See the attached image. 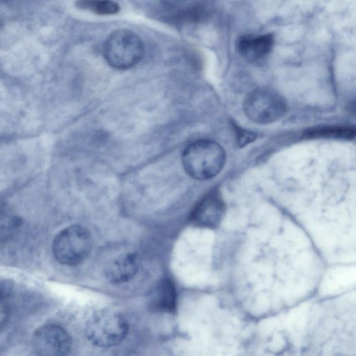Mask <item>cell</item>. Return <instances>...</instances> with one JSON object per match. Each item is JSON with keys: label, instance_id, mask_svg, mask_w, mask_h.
Wrapping results in <instances>:
<instances>
[{"label": "cell", "instance_id": "cell-7", "mask_svg": "<svg viewBox=\"0 0 356 356\" xmlns=\"http://www.w3.org/2000/svg\"><path fill=\"white\" fill-rule=\"evenodd\" d=\"M225 205L220 193L213 191L197 204L191 214V220L196 226L214 229L224 216Z\"/></svg>", "mask_w": 356, "mask_h": 356}, {"label": "cell", "instance_id": "cell-3", "mask_svg": "<svg viewBox=\"0 0 356 356\" xmlns=\"http://www.w3.org/2000/svg\"><path fill=\"white\" fill-rule=\"evenodd\" d=\"M128 332L126 318L118 312L102 309L93 314L86 325V334L95 346L111 347L120 343Z\"/></svg>", "mask_w": 356, "mask_h": 356}, {"label": "cell", "instance_id": "cell-11", "mask_svg": "<svg viewBox=\"0 0 356 356\" xmlns=\"http://www.w3.org/2000/svg\"><path fill=\"white\" fill-rule=\"evenodd\" d=\"M22 219L0 204V244L10 241L19 232Z\"/></svg>", "mask_w": 356, "mask_h": 356}, {"label": "cell", "instance_id": "cell-1", "mask_svg": "<svg viewBox=\"0 0 356 356\" xmlns=\"http://www.w3.org/2000/svg\"><path fill=\"white\" fill-rule=\"evenodd\" d=\"M226 160L223 148L217 143L200 140L190 144L183 152L185 171L193 178L205 180L217 175Z\"/></svg>", "mask_w": 356, "mask_h": 356}, {"label": "cell", "instance_id": "cell-5", "mask_svg": "<svg viewBox=\"0 0 356 356\" xmlns=\"http://www.w3.org/2000/svg\"><path fill=\"white\" fill-rule=\"evenodd\" d=\"M243 109L251 121L265 124L281 119L286 112V104L275 90L258 88L248 94L244 100Z\"/></svg>", "mask_w": 356, "mask_h": 356}, {"label": "cell", "instance_id": "cell-6", "mask_svg": "<svg viewBox=\"0 0 356 356\" xmlns=\"http://www.w3.org/2000/svg\"><path fill=\"white\" fill-rule=\"evenodd\" d=\"M32 344L37 355L62 356L67 355L70 351L72 340L62 327L55 324H47L35 330Z\"/></svg>", "mask_w": 356, "mask_h": 356}, {"label": "cell", "instance_id": "cell-2", "mask_svg": "<svg viewBox=\"0 0 356 356\" xmlns=\"http://www.w3.org/2000/svg\"><path fill=\"white\" fill-rule=\"evenodd\" d=\"M145 52L144 43L134 31L120 29L111 33L103 44V54L113 68L127 70L137 65Z\"/></svg>", "mask_w": 356, "mask_h": 356}, {"label": "cell", "instance_id": "cell-4", "mask_svg": "<svg viewBox=\"0 0 356 356\" xmlns=\"http://www.w3.org/2000/svg\"><path fill=\"white\" fill-rule=\"evenodd\" d=\"M92 247V238L84 227L74 225L65 227L55 236L52 250L56 260L62 264L75 266L83 261Z\"/></svg>", "mask_w": 356, "mask_h": 356}, {"label": "cell", "instance_id": "cell-13", "mask_svg": "<svg viewBox=\"0 0 356 356\" xmlns=\"http://www.w3.org/2000/svg\"><path fill=\"white\" fill-rule=\"evenodd\" d=\"M77 5L100 15H111L120 10L119 5L112 0H79Z\"/></svg>", "mask_w": 356, "mask_h": 356}, {"label": "cell", "instance_id": "cell-9", "mask_svg": "<svg viewBox=\"0 0 356 356\" xmlns=\"http://www.w3.org/2000/svg\"><path fill=\"white\" fill-rule=\"evenodd\" d=\"M176 290L170 280H161L153 291L150 306L155 310L162 312H174L176 307Z\"/></svg>", "mask_w": 356, "mask_h": 356}, {"label": "cell", "instance_id": "cell-15", "mask_svg": "<svg viewBox=\"0 0 356 356\" xmlns=\"http://www.w3.org/2000/svg\"><path fill=\"white\" fill-rule=\"evenodd\" d=\"M237 133V141L239 146H243L244 145L252 141L255 135L252 132L246 131L245 130L236 129Z\"/></svg>", "mask_w": 356, "mask_h": 356}, {"label": "cell", "instance_id": "cell-8", "mask_svg": "<svg viewBox=\"0 0 356 356\" xmlns=\"http://www.w3.org/2000/svg\"><path fill=\"white\" fill-rule=\"evenodd\" d=\"M139 266L137 256L124 253L110 261L105 268V275L113 284H122L131 280L136 274Z\"/></svg>", "mask_w": 356, "mask_h": 356}, {"label": "cell", "instance_id": "cell-12", "mask_svg": "<svg viewBox=\"0 0 356 356\" xmlns=\"http://www.w3.org/2000/svg\"><path fill=\"white\" fill-rule=\"evenodd\" d=\"M354 129L343 127H319L305 131V138H331L341 139H352L355 137Z\"/></svg>", "mask_w": 356, "mask_h": 356}, {"label": "cell", "instance_id": "cell-10", "mask_svg": "<svg viewBox=\"0 0 356 356\" xmlns=\"http://www.w3.org/2000/svg\"><path fill=\"white\" fill-rule=\"evenodd\" d=\"M273 43L271 35H264L254 38L244 36L239 39L238 49L245 56L259 58L270 51Z\"/></svg>", "mask_w": 356, "mask_h": 356}, {"label": "cell", "instance_id": "cell-14", "mask_svg": "<svg viewBox=\"0 0 356 356\" xmlns=\"http://www.w3.org/2000/svg\"><path fill=\"white\" fill-rule=\"evenodd\" d=\"M10 293L7 287L0 286V329L8 323L11 314Z\"/></svg>", "mask_w": 356, "mask_h": 356}]
</instances>
